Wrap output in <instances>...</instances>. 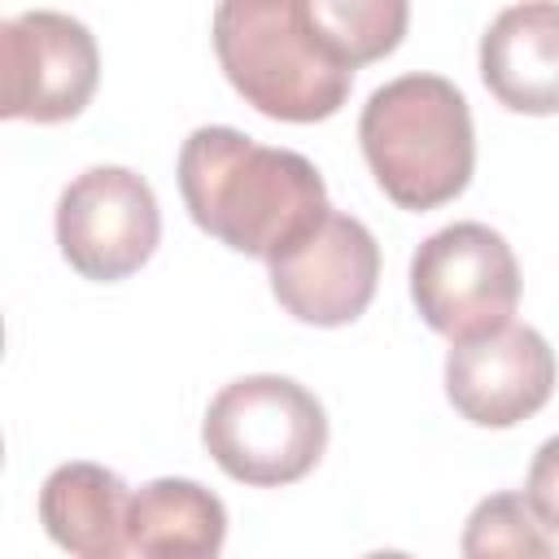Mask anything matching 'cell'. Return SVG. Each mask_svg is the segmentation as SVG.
Segmentation results:
<instances>
[{
  "instance_id": "30bf717a",
  "label": "cell",
  "mask_w": 559,
  "mask_h": 559,
  "mask_svg": "<svg viewBox=\"0 0 559 559\" xmlns=\"http://www.w3.org/2000/svg\"><path fill=\"white\" fill-rule=\"evenodd\" d=\"M480 79L515 114H559V4L502 9L480 35Z\"/></svg>"
},
{
  "instance_id": "52a82bcc",
  "label": "cell",
  "mask_w": 559,
  "mask_h": 559,
  "mask_svg": "<svg viewBox=\"0 0 559 559\" xmlns=\"http://www.w3.org/2000/svg\"><path fill=\"white\" fill-rule=\"evenodd\" d=\"M100 79L92 31L57 9H26L0 22V114L66 122L83 114Z\"/></svg>"
},
{
  "instance_id": "ba28073f",
  "label": "cell",
  "mask_w": 559,
  "mask_h": 559,
  "mask_svg": "<svg viewBox=\"0 0 559 559\" xmlns=\"http://www.w3.org/2000/svg\"><path fill=\"white\" fill-rule=\"evenodd\" d=\"M271 266V293L275 301L297 319L314 328H341L354 323L380 280V245L354 214L332 210L306 240H297L288 253H280Z\"/></svg>"
},
{
  "instance_id": "8fae6325",
  "label": "cell",
  "mask_w": 559,
  "mask_h": 559,
  "mask_svg": "<svg viewBox=\"0 0 559 559\" xmlns=\"http://www.w3.org/2000/svg\"><path fill=\"white\" fill-rule=\"evenodd\" d=\"M131 489L118 472L74 459L48 472L39 485V524L74 559H118L127 555Z\"/></svg>"
},
{
  "instance_id": "277c9868",
  "label": "cell",
  "mask_w": 559,
  "mask_h": 559,
  "mask_svg": "<svg viewBox=\"0 0 559 559\" xmlns=\"http://www.w3.org/2000/svg\"><path fill=\"white\" fill-rule=\"evenodd\" d=\"M201 441L231 480L275 489L301 480L323 459L328 415L323 402L288 376H240L205 406Z\"/></svg>"
},
{
  "instance_id": "e0dca14e",
  "label": "cell",
  "mask_w": 559,
  "mask_h": 559,
  "mask_svg": "<svg viewBox=\"0 0 559 559\" xmlns=\"http://www.w3.org/2000/svg\"><path fill=\"white\" fill-rule=\"evenodd\" d=\"M118 559H140V555H131V550H127V555H118Z\"/></svg>"
},
{
  "instance_id": "5b68a950",
  "label": "cell",
  "mask_w": 559,
  "mask_h": 559,
  "mask_svg": "<svg viewBox=\"0 0 559 559\" xmlns=\"http://www.w3.org/2000/svg\"><path fill=\"white\" fill-rule=\"evenodd\" d=\"M411 301L419 319L450 345L489 336L515 314L520 262L502 231L485 223H450L415 249Z\"/></svg>"
},
{
  "instance_id": "3957f363",
  "label": "cell",
  "mask_w": 559,
  "mask_h": 559,
  "mask_svg": "<svg viewBox=\"0 0 559 559\" xmlns=\"http://www.w3.org/2000/svg\"><path fill=\"white\" fill-rule=\"evenodd\" d=\"M214 52L227 83L266 118H332L354 70L323 44L306 0H227L214 9Z\"/></svg>"
},
{
  "instance_id": "2e32d148",
  "label": "cell",
  "mask_w": 559,
  "mask_h": 559,
  "mask_svg": "<svg viewBox=\"0 0 559 559\" xmlns=\"http://www.w3.org/2000/svg\"><path fill=\"white\" fill-rule=\"evenodd\" d=\"M362 559H415V555H406V550H371Z\"/></svg>"
},
{
  "instance_id": "9c48e42d",
  "label": "cell",
  "mask_w": 559,
  "mask_h": 559,
  "mask_svg": "<svg viewBox=\"0 0 559 559\" xmlns=\"http://www.w3.org/2000/svg\"><path fill=\"white\" fill-rule=\"evenodd\" d=\"M555 393V349L528 323H507L489 336L450 345L445 397L480 428H515Z\"/></svg>"
},
{
  "instance_id": "8992f818",
  "label": "cell",
  "mask_w": 559,
  "mask_h": 559,
  "mask_svg": "<svg viewBox=\"0 0 559 559\" xmlns=\"http://www.w3.org/2000/svg\"><path fill=\"white\" fill-rule=\"evenodd\" d=\"M162 236V210L131 166H87L61 188L57 245L61 258L96 284L127 280L140 271Z\"/></svg>"
},
{
  "instance_id": "7c38bea8",
  "label": "cell",
  "mask_w": 559,
  "mask_h": 559,
  "mask_svg": "<svg viewBox=\"0 0 559 559\" xmlns=\"http://www.w3.org/2000/svg\"><path fill=\"white\" fill-rule=\"evenodd\" d=\"M227 507L188 476H162L131 493L127 550L140 559H218Z\"/></svg>"
},
{
  "instance_id": "5bb4252c",
  "label": "cell",
  "mask_w": 559,
  "mask_h": 559,
  "mask_svg": "<svg viewBox=\"0 0 559 559\" xmlns=\"http://www.w3.org/2000/svg\"><path fill=\"white\" fill-rule=\"evenodd\" d=\"M463 559H555L550 528L537 520L524 493H489L472 507L463 537H459Z\"/></svg>"
},
{
  "instance_id": "4fadbf2b",
  "label": "cell",
  "mask_w": 559,
  "mask_h": 559,
  "mask_svg": "<svg viewBox=\"0 0 559 559\" xmlns=\"http://www.w3.org/2000/svg\"><path fill=\"white\" fill-rule=\"evenodd\" d=\"M306 13L349 70L389 57L411 22L406 0H306Z\"/></svg>"
},
{
  "instance_id": "7a4b0ae2",
  "label": "cell",
  "mask_w": 559,
  "mask_h": 559,
  "mask_svg": "<svg viewBox=\"0 0 559 559\" xmlns=\"http://www.w3.org/2000/svg\"><path fill=\"white\" fill-rule=\"evenodd\" d=\"M358 144L380 192L415 214L454 201L476 170L467 96L450 79L424 70L397 74L367 96Z\"/></svg>"
},
{
  "instance_id": "9a60e30c",
  "label": "cell",
  "mask_w": 559,
  "mask_h": 559,
  "mask_svg": "<svg viewBox=\"0 0 559 559\" xmlns=\"http://www.w3.org/2000/svg\"><path fill=\"white\" fill-rule=\"evenodd\" d=\"M524 498L537 511V520L546 528H559V432L546 437L528 463V480H524Z\"/></svg>"
},
{
  "instance_id": "6da1fadb",
  "label": "cell",
  "mask_w": 559,
  "mask_h": 559,
  "mask_svg": "<svg viewBox=\"0 0 559 559\" xmlns=\"http://www.w3.org/2000/svg\"><path fill=\"white\" fill-rule=\"evenodd\" d=\"M179 192L201 231L262 262L288 253L332 214L310 157L258 144L236 127H197L183 140Z\"/></svg>"
}]
</instances>
